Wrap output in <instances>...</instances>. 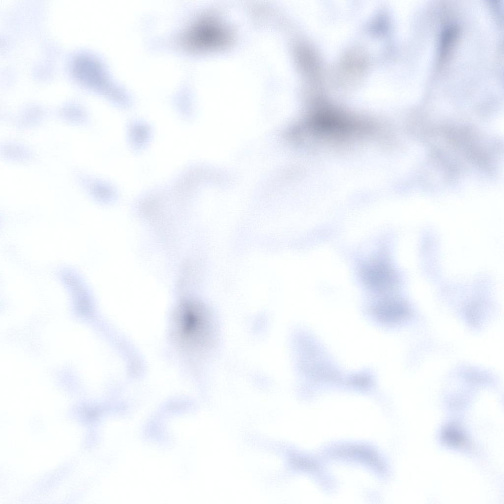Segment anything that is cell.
Masks as SVG:
<instances>
[{
  "label": "cell",
  "instance_id": "obj_2",
  "mask_svg": "<svg viewBox=\"0 0 504 504\" xmlns=\"http://www.w3.org/2000/svg\"><path fill=\"white\" fill-rule=\"evenodd\" d=\"M361 274L364 283L374 290L382 291L392 283L391 272L382 261H374L365 264L361 269Z\"/></svg>",
  "mask_w": 504,
  "mask_h": 504
},
{
  "label": "cell",
  "instance_id": "obj_3",
  "mask_svg": "<svg viewBox=\"0 0 504 504\" xmlns=\"http://www.w3.org/2000/svg\"><path fill=\"white\" fill-rule=\"evenodd\" d=\"M458 32L459 28L454 24H449L444 29L441 34L440 46V55L441 59H444L447 56L456 38Z\"/></svg>",
  "mask_w": 504,
  "mask_h": 504
},
{
  "label": "cell",
  "instance_id": "obj_4",
  "mask_svg": "<svg viewBox=\"0 0 504 504\" xmlns=\"http://www.w3.org/2000/svg\"><path fill=\"white\" fill-rule=\"evenodd\" d=\"M442 438L447 444L457 446L463 442L464 436L460 430L454 427L446 428L442 434Z\"/></svg>",
  "mask_w": 504,
  "mask_h": 504
},
{
  "label": "cell",
  "instance_id": "obj_1",
  "mask_svg": "<svg viewBox=\"0 0 504 504\" xmlns=\"http://www.w3.org/2000/svg\"><path fill=\"white\" fill-rule=\"evenodd\" d=\"M178 317L179 332L183 340L188 345L195 343L203 326L202 317L198 309L193 306H185Z\"/></svg>",
  "mask_w": 504,
  "mask_h": 504
}]
</instances>
